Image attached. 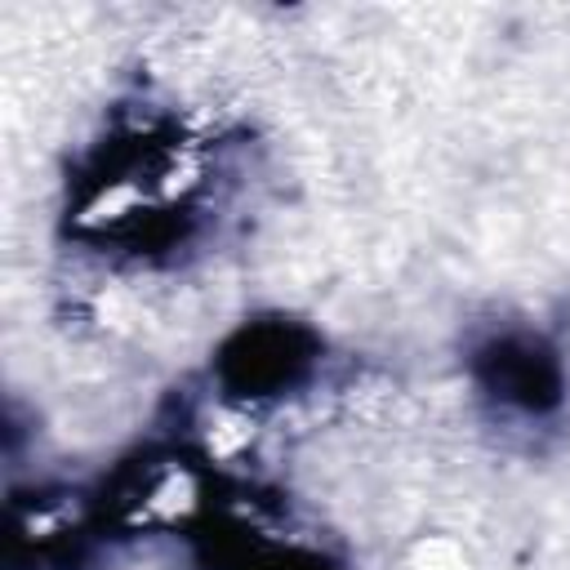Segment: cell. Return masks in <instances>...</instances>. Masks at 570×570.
<instances>
[{"label": "cell", "instance_id": "2", "mask_svg": "<svg viewBox=\"0 0 570 570\" xmlns=\"http://www.w3.org/2000/svg\"><path fill=\"white\" fill-rule=\"evenodd\" d=\"M312 330L294 321H254L218 352V379L232 396H272L294 387L316 361Z\"/></svg>", "mask_w": 570, "mask_h": 570}, {"label": "cell", "instance_id": "1", "mask_svg": "<svg viewBox=\"0 0 570 570\" xmlns=\"http://www.w3.org/2000/svg\"><path fill=\"white\" fill-rule=\"evenodd\" d=\"M472 379L499 410L530 414V419L552 414L566 396V370L557 347L530 330L490 334L472 352Z\"/></svg>", "mask_w": 570, "mask_h": 570}]
</instances>
